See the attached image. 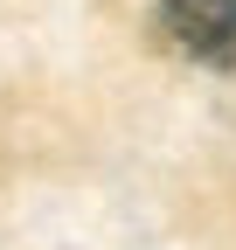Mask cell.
<instances>
[{
    "label": "cell",
    "mask_w": 236,
    "mask_h": 250,
    "mask_svg": "<svg viewBox=\"0 0 236 250\" xmlns=\"http://www.w3.org/2000/svg\"><path fill=\"white\" fill-rule=\"evenodd\" d=\"M153 35L201 70H236V0H160Z\"/></svg>",
    "instance_id": "obj_1"
}]
</instances>
